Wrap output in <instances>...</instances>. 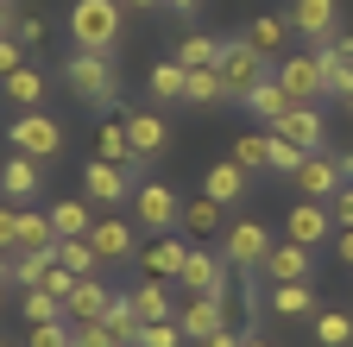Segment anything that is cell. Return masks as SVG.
<instances>
[{
    "instance_id": "obj_40",
    "label": "cell",
    "mask_w": 353,
    "mask_h": 347,
    "mask_svg": "<svg viewBox=\"0 0 353 347\" xmlns=\"http://www.w3.org/2000/svg\"><path fill=\"white\" fill-rule=\"evenodd\" d=\"M228 89H221V76L214 70H190V82H183V101L190 108H208V101H221Z\"/></svg>"
},
{
    "instance_id": "obj_47",
    "label": "cell",
    "mask_w": 353,
    "mask_h": 347,
    "mask_svg": "<svg viewBox=\"0 0 353 347\" xmlns=\"http://www.w3.org/2000/svg\"><path fill=\"white\" fill-rule=\"evenodd\" d=\"M13 38H19V45H38V38H44V19H32V13L13 19Z\"/></svg>"
},
{
    "instance_id": "obj_54",
    "label": "cell",
    "mask_w": 353,
    "mask_h": 347,
    "mask_svg": "<svg viewBox=\"0 0 353 347\" xmlns=\"http://www.w3.org/2000/svg\"><path fill=\"white\" fill-rule=\"evenodd\" d=\"M7 26H13V19H7V0H0V38H7Z\"/></svg>"
},
{
    "instance_id": "obj_5",
    "label": "cell",
    "mask_w": 353,
    "mask_h": 347,
    "mask_svg": "<svg viewBox=\"0 0 353 347\" xmlns=\"http://www.w3.org/2000/svg\"><path fill=\"white\" fill-rule=\"evenodd\" d=\"M132 215H139V228L170 234V228H183V196L158 177H145V184H132Z\"/></svg>"
},
{
    "instance_id": "obj_34",
    "label": "cell",
    "mask_w": 353,
    "mask_h": 347,
    "mask_svg": "<svg viewBox=\"0 0 353 347\" xmlns=\"http://www.w3.org/2000/svg\"><path fill=\"white\" fill-rule=\"evenodd\" d=\"M183 228L190 234H214V228L228 234V208H221L214 196H196V202H183Z\"/></svg>"
},
{
    "instance_id": "obj_48",
    "label": "cell",
    "mask_w": 353,
    "mask_h": 347,
    "mask_svg": "<svg viewBox=\"0 0 353 347\" xmlns=\"http://www.w3.org/2000/svg\"><path fill=\"white\" fill-rule=\"evenodd\" d=\"M240 341H246V335H240V328H221V335H208V341H202V347H240Z\"/></svg>"
},
{
    "instance_id": "obj_29",
    "label": "cell",
    "mask_w": 353,
    "mask_h": 347,
    "mask_svg": "<svg viewBox=\"0 0 353 347\" xmlns=\"http://www.w3.org/2000/svg\"><path fill=\"white\" fill-rule=\"evenodd\" d=\"M101 322H108V335H114L120 347H139V335H145V316L132 310V297H114V310H108Z\"/></svg>"
},
{
    "instance_id": "obj_36",
    "label": "cell",
    "mask_w": 353,
    "mask_h": 347,
    "mask_svg": "<svg viewBox=\"0 0 353 347\" xmlns=\"http://www.w3.org/2000/svg\"><path fill=\"white\" fill-rule=\"evenodd\" d=\"M272 310L278 316H316V284H278L272 290Z\"/></svg>"
},
{
    "instance_id": "obj_32",
    "label": "cell",
    "mask_w": 353,
    "mask_h": 347,
    "mask_svg": "<svg viewBox=\"0 0 353 347\" xmlns=\"http://www.w3.org/2000/svg\"><path fill=\"white\" fill-rule=\"evenodd\" d=\"M176 63H183V70H214V63H221V38H208V32H183Z\"/></svg>"
},
{
    "instance_id": "obj_51",
    "label": "cell",
    "mask_w": 353,
    "mask_h": 347,
    "mask_svg": "<svg viewBox=\"0 0 353 347\" xmlns=\"http://www.w3.org/2000/svg\"><path fill=\"white\" fill-rule=\"evenodd\" d=\"M164 7H170L176 19H196V7H202V0H164Z\"/></svg>"
},
{
    "instance_id": "obj_35",
    "label": "cell",
    "mask_w": 353,
    "mask_h": 347,
    "mask_svg": "<svg viewBox=\"0 0 353 347\" xmlns=\"http://www.w3.org/2000/svg\"><path fill=\"white\" fill-rule=\"evenodd\" d=\"M51 266H57V246H44V252H13V284H19V290H38Z\"/></svg>"
},
{
    "instance_id": "obj_16",
    "label": "cell",
    "mask_w": 353,
    "mask_h": 347,
    "mask_svg": "<svg viewBox=\"0 0 353 347\" xmlns=\"http://www.w3.org/2000/svg\"><path fill=\"white\" fill-rule=\"evenodd\" d=\"M114 310V290H108V278H82L70 297H63V322H101Z\"/></svg>"
},
{
    "instance_id": "obj_14",
    "label": "cell",
    "mask_w": 353,
    "mask_h": 347,
    "mask_svg": "<svg viewBox=\"0 0 353 347\" xmlns=\"http://www.w3.org/2000/svg\"><path fill=\"white\" fill-rule=\"evenodd\" d=\"M290 184H296L309 202H328V196L341 190V164H334L328 152H309V158L296 164V177H290Z\"/></svg>"
},
{
    "instance_id": "obj_24",
    "label": "cell",
    "mask_w": 353,
    "mask_h": 347,
    "mask_svg": "<svg viewBox=\"0 0 353 347\" xmlns=\"http://www.w3.org/2000/svg\"><path fill=\"white\" fill-rule=\"evenodd\" d=\"M0 190H7V202H13V208H19V202H32V196H38V158L13 152L7 164H0Z\"/></svg>"
},
{
    "instance_id": "obj_30",
    "label": "cell",
    "mask_w": 353,
    "mask_h": 347,
    "mask_svg": "<svg viewBox=\"0 0 353 347\" xmlns=\"http://www.w3.org/2000/svg\"><path fill=\"white\" fill-rule=\"evenodd\" d=\"M0 89H7V101H13V108L26 114V108H38V101H44V70H32V63H19V70H13L7 82H0Z\"/></svg>"
},
{
    "instance_id": "obj_26",
    "label": "cell",
    "mask_w": 353,
    "mask_h": 347,
    "mask_svg": "<svg viewBox=\"0 0 353 347\" xmlns=\"http://www.w3.org/2000/svg\"><path fill=\"white\" fill-rule=\"evenodd\" d=\"M51 228H57V240H88V228H95V215H88V196L57 202V208H51Z\"/></svg>"
},
{
    "instance_id": "obj_23",
    "label": "cell",
    "mask_w": 353,
    "mask_h": 347,
    "mask_svg": "<svg viewBox=\"0 0 353 347\" xmlns=\"http://www.w3.org/2000/svg\"><path fill=\"white\" fill-rule=\"evenodd\" d=\"M265 278H278V284H309V278H316V272H309V246H296V240L272 246V259H265Z\"/></svg>"
},
{
    "instance_id": "obj_57",
    "label": "cell",
    "mask_w": 353,
    "mask_h": 347,
    "mask_svg": "<svg viewBox=\"0 0 353 347\" xmlns=\"http://www.w3.org/2000/svg\"><path fill=\"white\" fill-rule=\"evenodd\" d=\"M0 347H13V341H0Z\"/></svg>"
},
{
    "instance_id": "obj_19",
    "label": "cell",
    "mask_w": 353,
    "mask_h": 347,
    "mask_svg": "<svg viewBox=\"0 0 353 347\" xmlns=\"http://www.w3.org/2000/svg\"><path fill=\"white\" fill-rule=\"evenodd\" d=\"M240 38H246V45H252L265 63H272V57H284V45H290V13H259Z\"/></svg>"
},
{
    "instance_id": "obj_22",
    "label": "cell",
    "mask_w": 353,
    "mask_h": 347,
    "mask_svg": "<svg viewBox=\"0 0 353 347\" xmlns=\"http://www.w3.org/2000/svg\"><path fill=\"white\" fill-rule=\"evenodd\" d=\"M246 114H252V120L265 126V133H272V126H278V120L290 114V95H284V82H278V76H265L259 89L246 95Z\"/></svg>"
},
{
    "instance_id": "obj_56",
    "label": "cell",
    "mask_w": 353,
    "mask_h": 347,
    "mask_svg": "<svg viewBox=\"0 0 353 347\" xmlns=\"http://www.w3.org/2000/svg\"><path fill=\"white\" fill-rule=\"evenodd\" d=\"M0 310H7V278H0Z\"/></svg>"
},
{
    "instance_id": "obj_6",
    "label": "cell",
    "mask_w": 353,
    "mask_h": 347,
    "mask_svg": "<svg viewBox=\"0 0 353 347\" xmlns=\"http://www.w3.org/2000/svg\"><path fill=\"white\" fill-rule=\"evenodd\" d=\"M221 259H228L240 278H259L265 259H272V234H265L259 221H228V252Z\"/></svg>"
},
{
    "instance_id": "obj_4",
    "label": "cell",
    "mask_w": 353,
    "mask_h": 347,
    "mask_svg": "<svg viewBox=\"0 0 353 347\" xmlns=\"http://www.w3.org/2000/svg\"><path fill=\"white\" fill-rule=\"evenodd\" d=\"M7 139H13V152H26V158H38V164L63 158V126H57L51 114H38V108H26V114L7 126Z\"/></svg>"
},
{
    "instance_id": "obj_13",
    "label": "cell",
    "mask_w": 353,
    "mask_h": 347,
    "mask_svg": "<svg viewBox=\"0 0 353 347\" xmlns=\"http://www.w3.org/2000/svg\"><path fill=\"white\" fill-rule=\"evenodd\" d=\"M334 19H341L334 0H290V32H303L309 45H328V38H334Z\"/></svg>"
},
{
    "instance_id": "obj_55",
    "label": "cell",
    "mask_w": 353,
    "mask_h": 347,
    "mask_svg": "<svg viewBox=\"0 0 353 347\" xmlns=\"http://www.w3.org/2000/svg\"><path fill=\"white\" fill-rule=\"evenodd\" d=\"M240 347H265V341H259V335H246V341H240Z\"/></svg>"
},
{
    "instance_id": "obj_10",
    "label": "cell",
    "mask_w": 353,
    "mask_h": 347,
    "mask_svg": "<svg viewBox=\"0 0 353 347\" xmlns=\"http://www.w3.org/2000/svg\"><path fill=\"white\" fill-rule=\"evenodd\" d=\"M176 328H183V341H208L221 328H234V310H228V303H214V297H190L183 310H176Z\"/></svg>"
},
{
    "instance_id": "obj_8",
    "label": "cell",
    "mask_w": 353,
    "mask_h": 347,
    "mask_svg": "<svg viewBox=\"0 0 353 347\" xmlns=\"http://www.w3.org/2000/svg\"><path fill=\"white\" fill-rule=\"evenodd\" d=\"M139 221H120V215H95V228H88V246L101 252V266H126V259H139Z\"/></svg>"
},
{
    "instance_id": "obj_39",
    "label": "cell",
    "mask_w": 353,
    "mask_h": 347,
    "mask_svg": "<svg viewBox=\"0 0 353 347\" xmlns=\"http://www.w3.org/2000/svg\"><path fill=\"white\" fill-rule=\"evenodd\" d=\"M265 152H272V133H240V139H234V164L246 170V177H252V170H265Z\"/></svg>"
},
{
    "instance_id": "obj_38",
    "label": "cell",
    "mask_w": 353,
    "mask_h": 347,
    "mask_svg": "<svg viewBox=\"0 0 353 347\" xmlns=\"http://www.w3.org/2000/svg\"><path fill=\"white\" fill-rule=\"evenodd\" d=\"M19 316H26V328H32V322H57V316H63V297H51V290L38 284V290L19 297Z\"/></svg>"
},
{
    "instance_id": "obj_41",
    "label": "cell",
    "mask_w": 353,
    "mask_h": 347,
    "mask_svg": "<svg viewBox=\"0 0 353 347\" xmlns=\"http://www.w3.org/2000/svg\"><path fill=\"white\" fill-rule=\"evenodd\" d=\"M26 347H76V328L57 316V322H32L26 328Z\"/></svg>"
},
{
    "instance_id": "obj_25",
    "label": "cell",
    "mask_w": 353,
    "mask_h": 347,
    "mask_svg": "<svg viewBox=\"0 0 353 347\" xmlns=\"http://www.w3.org/2000/svg\"><path fill=\"white\" fill-rule=\"evenodd\" d=\"M202 196H214L221 208H234L240 196H246V170L228 158V164H208V177H202Z\"/></svg>"
},
{
    "instance_id": "obj_1",
    "label": "cell",
    "mask_w": 353,
    "mask_h": 347,
    "mask_svg": "<svg viewBox=\"0 0 353 347\" xmlns=\"http://www.w3.org/2000/svg\"><path fill=\"white\" fill-rule=\"evenodd\" d=\"M63 76H70V89L88 101V108H114L120 101V76H114V51H76L70 63H63Z\"/></svg>"
},
{
    "instance_id": "obj_20",
    "label": "cell",
    "mask_w": 353,
    "mask_h": 347,
    "mask_svg": "<svg viewBox=\"0 0 353 347\" xmlns=\"http://www.w3.org/2000/svg\"><path fill=\"white\" fill-rule=\"evenodd\" d=\"M126 139H132V158H139V170H145V164H158L170 126H164L158 114H126Z\"/></svg>"
},
{
    "instance_id": "obj_3",
    "label": "cell",
    "mask_w": 353,
    "mask_h": 347,
    "mask_svg": "<svg viewBox=\"0 0 353 347\" xmlns=\"http://www.w3.org/2000/svg\"><path fill=\"white\" fill-rule=\"evenodd\" d=\"M214 76H221V89H228L234 101H246V95H252V89H259V82L272 76V70H265V57L246 45V38H228V45H221V63H214Z\"/></svg>"
},
{
    "instance_id": "obj_15",
    "label": "cell",
    "mask_w": 353,
    "mask_h": 347,
    "mask_svg": "<svg viewBox=\"0 0 353 347\" xmlns=\"http://www.w3.org/2000/svg\"><path fill=\"white\" fill-rule=\"evenodd\" d=\"M284 228H290V240H296V246H309V252H316L328 234H341V228H334V215H328V202H296Z\"/></svg>"
},
{
    "instance_id": "obj_18",
    "label": "cell",
    "mask_w": 353,
    "mask_h": 347,
    "mask_svg": "<svg viewBox=\"0 0 353 347\" xmlns=\"http://www.w3.org/2000/svg\"><path fill=\"white\" fill-rule=\"evenodd\" d=\"M316 63H322V82H328V95H353V38H328V45L316 51Z\"/></svg>"
},
{
    "instance_id": "obj_50",
    "label": "cell",
    "mask_w": 353,
    "mask_h": 347,
    "mask_svg": "<svg viewBox=\"0 0 353 347\" xmlns=\"http://www.w3.org/2000/svg\"><path fill=\"white\" fill-rule=\"evenodd\" d=\"M0 252H13V208H0Z\"/></svg>"
},
{
    "instance_id": "obj_31",
    "label": "cell",
    "mask_w": 353,
    "mask_h": 347,
    "mask_svg": "<svg viewBox=\"0 0 353 347\" xmlns=\"http://www.w3.org/2000/svg\"><path fill=\"white\" fill-rule=\"evenodd\" d=\"M95 152H101L108 164L139 170V158H132V139H126V120H108V126H95Z\"/></svg>"
},
{
    "instance_id": "obj_11",
    "label": "cell",
    "mask_w": 353,
    "mask_h": 347,
    "mask_svg": "<svg viewBox=\"0 0 353 347\" xmlns=\"http://www.w3.org/2000/svg\"><path fill=\"white\" fill-rule=\"evenodd\" d=\"M82 196H88V202H108V208H114V202H126V196H132V170H126V164L95 158V164L82 170Z\"/></svg>"
},
{
    "instance_id": "obj_44",
    "label": "cell",
    "mask_w": 353,
    "mask_h": 347,
    "mask_svg": "<svg viewBox=\"0 0 353 347\" xmlns=\"http://www.w3.org/2000/svg\"><path fill=\"white\" fill-rule=\"evenodd\" d=\"M70 328H76V347H120L108 335V322H70Z\"/></svg>"
},
{
    "instance_id": "obj_58",
    "label": "cell",
    "mask_w": 353,
    "mask_h": 347,
    "mask_svg": "<svg viewBox=\"0 0 353 347\" xmlns=\"http://www.w3.org/2000/svg\"><path fill=\"white\" fill-rule=\"evenodd\" d=\"M347 108H353V95H347Z\"/></svg>"
},
{
    "instance_id": "obj_52",
    "label": "cell",
    "mask_w": 353,
    "mask_h": 347,
    "mask_svg": "<svg viewBox=\"0 0 353 347\" xmlns=\"http://www.w3.org/2000/svg\"><path fill=\"white\" fill-rule=\"evenodd\" d=\"M120 7H126V13H158L164 0H120Z\"/></svg>"
},
{
    "instance_id": "obj_7",
    "label": "cell",
    "mask_w": 353,
    "mask_h": 347,
    "mask_svg": "<svg viewBox=\"0 0 353 347\" xmlns=\"http://www.w3.org/2000/svg\"><path fill=\"white\" fill-rule=\"evenodd\" d=\"M234 266H228V259H221V252H202V246H190V259H183V290L190 297H214V303H228V278Z\"/></svg>"
},
{
    "instance_id": "obj_33",
    "label": "cell",
    "mask_w": 353,
    "mask_h": 347,
    "mask_svg": "<svg viewBox=\"0 0 353 347\" xmlns=\"http://www.w3.org/2000/svg\"><path fill=\"white\" fill-rule=\"evenodd\" d=\"M57 266H70L76 278H101L108 266H101V252L88 246V240H57Z\"/></svg>"
},
{
    "instance_id": "obj_2",
    "label": "cell",
    "mask_w": 353,
    "mask_h": 347,
    "mask_svg": "<svg viewBox=\"0 0 353 347\" xmlns=\"http://www.w3.org/2000/svg\"><path fill=\"white\" fill-rule=\"evenodd\" d=\"M120 19H126L120 0H76V7H70V38H76V51H114Z\"/></svg>"
},
{
    "instance_id": "obj_53",
    "label": "cell",
    "mask_w": 353,
    "mask_h": 347,
    "mask_svg": "<svg viewBox=\"0 0 353 347\" xmlns=\"http://www.w3.org/2000/svg\"><path fill=\"white\" fill-rule=\"evenodd\" d=\"M334 164H341V184H353V152H341Z\"/></svg>"
},
{
    "instance_id": "obj_43",
    "label": "cell",
    "mask_w": 353,
    "mask_h": 347,
    "mask_svg": "<svg viewBox=\"0 0 353 347\" xmlns=\"http://www.w3.org/2000/svg\"><path fill=\"white\" fill-rule=\"evenodd\" d=\"M139 347H183V328H176V322H145Z\"/></svg>"
},
{
    "instance_id": "obj_17",
    "label": "cell",
    "mask_w": 353,
    "mask_h": 347,
    "mask_svg": "<svg viewBox=\"0 0 353 347\" xmlns=\"http://www.w3.org/2000/svg\"><path fill=\"white\" fill-rule=\"evenodd\" d=\"M183 259H190V240L176 234H152V246H139L145 278H183Z\"/></svg>"
},
{
    "instance_id": "obj_9",
    "label": "cell",
    "mask_w": 353,
    "mask_h": 347,
    "mask_svg": "<svg viewBox=\"0 0 353 347\" xmlns=\"http://www.w3.org/2000/svg\"><path fill=\"white\" fill-rule=\"evenodd\" d=\"M272 76L284 82V95H290V101H322V95H328L316 51H309V57H278V70H272Z\"/></svg>"
},
{
    "instance_id": "obj_37",
    "label": "cell",
    "mask_w": 353,
    "mask_h": 347,
    "mask_svg": "<svg viewBox=\"0 0 353 347\" xmlns=\"http://www.w3.org/2000/svg\"><path fill=\"white\" fill-rule=\"evenodd\" d=\"M316 341L322 347H353V316L347 310H316Z\"/></svg>"
},
{
    "instance_id": "obj_12",
    "label": "cell",
    "mask_w": 353,
    "mask_h": 347,
    "mask_svg": "<svg viewBox=\"0 0 353 347\" xmlns=\"http://www.w3.org/2000/svg\"><path fill=\"white\" fill-rule=\"evenodd\" d=\"M278 139H290L296 152H322V108L316 101H290V114L272 126Z\"/></svg>"
},
{
    "instance_id": "obj_42",
    "label": "cell",
    "mask_w": 353,
    "mask_h": 347,
    "mask_svg": "<svg viewBox=\"0 0 353 347\" xmlns=\"http://www.w3.org/2000/svg\"><path fill=\"white\" fill-rule=\"evenodd\" d=\"M303 158H309V152H296L290 139H278V133H272V152H265V170H278V177H296V164H303Z\"/></svg>"
},
{
    "instance_id": "obj_49",
    "label": "cell",
    "mask_w": 353,
    "mask_h": 347,
    "mask_svg": "<svg viewBox=\"0 0 353 347\" xmlns=\"http://www.w3.org/2000/svg\"><path fill=\"white\" fill-rule=\"evenodd\" d=\"M334 246H341V266L353 272V228H341V234H334Z\"/></svg>"
},
{
    "instance_id": "obj_21",
    "label": "cell",
    "mask_w": 353,
    "mask_h": 347,
    "mask_svg": "<svg viewBox=\"0 0 353 347\" xmlns=\"http://www.w3.org/2000/svg\"><path fill=\"white\" fill-rule=\"evenodd\" d=\"M44 246H57L51 215H38V208H13V252H44Z\"/></svg>"
},
{
    "instance_id": "obj_45",
    "label": "cell",
    "mask_w": 353,
    "mask_h": 347,
    "mask_svg": "<svg viewBox=\"0 0 353 347\" xmlns=\"http://www.w3.org/2000/svg\"><path fill=\"white\" fill-rule=\"evenodd\" d=\"M328 215H334V228H353V184H341L328 196Z\"/></svg>"
},
{
    "instance_id": "obj_28",
    "label": "cell",
    "mask_w": 353,
    "mask_h": 347,
    "mask_svg": "<svg viewBox=\"0 0 353 347\" xmlns=\"http://www.w3.org/2000/svg\"><path fill=\"white\" fill-rule=\"evenodd\" d=\"M132 297V310H139L145 322H176V310H170V290H164V278H145L139 290H126Z\"/></svg>"
},
{
    "instance_id": "obj_46",
    "label": "cell",
    "mask_w": 353,
    "mask_h": 347,
    "mask_svg": "<svg viewBox=\"0 0 353 347\" xmlns=\"http://www.w3.org/2000/svg\"><path fill=\"white\" fill-rule=\"evenodd\" d=\"M19 63H26V45H19V38L7 32V38H0V82H7V76H13Z\"/></svg>"
},
{
    "instance_id": "obj_27",
    "label": "cell",
    "mask_w": 353,
    "mask_h": 347,
    "mask_svg": "<svg viewBox=\"0 0 353 347\" xmlns=\"http://www.w3.org/2000/svg\"><path fill=\"white\" fill-rule=\"evenodd\" d=\"M183 82H190V70L176 63V57H164V63H152V76H145V89H152V101L164 108V101H183Z\"/></svg>"
}]
</instances>
